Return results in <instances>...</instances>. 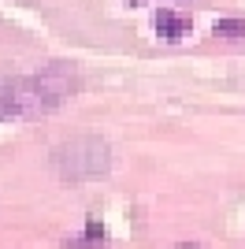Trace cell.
<instances>
[{
    "mask_svg": "<svg viewBox=\"0 0 245 249\" xmlns=\"http://www.w3.org/2000/svg\"><path fill=\"white\" fill-rule=\"evenodd\" d=\"M156 34L167 37V41H182L186 34H190V15L171 11V8H160L156 11Z\"/></svg>",
    "mask_w": 245,
    "mask_h": 249,
    "instance_id": "cell-3",
    "label": "cell"
},
{
    "mask_svg": "<svg viewBox=\"0 0 245 249\" xmlns=\"http://www.w3.org/2000/svg\"><path fill=\"white\" fill-rule=\"evenodd\" d=\"M52 167L60 171V178H101L108 175L112 167V156H108V145L101 138H74V142H63L56 153H52Z\"/></svg>",
    "mask_w": 245,
    "mask_h": 249,
    "instance_id": "cell-2",
    "label": "cell"
},
{
    "mask_svg": "<svg viewBox=\"0 0 245 249\" xmlns=\"http://www.w3.org/2000/svg\"><path fill=\"white\" fill-rule=\"evenodd\" d=\"M74 93H78V74L67 67H45L34 74H0V123L49 115Z\"/></svg>",
    "mask_w": 245,
    "mask_h": 249,
    "instance_id": "cell-1",
    "label": "cell"
},
{
    "mask_svg": "<svg viewBox=\"0 0 245 249\" xmlns=\"http://www.w3.org/2000/svg\"><path fill=\"white\" fill-rule=\"evenodd\" d=\"M104 242H108V238H104V227L89 223V227L82 231V238H71L67 246H74V249H78V246H104Z\"/></svg>",
    "mask_w": 245,
    "mask_h": 249,
    "instance_id": "cell-4",
    "label": "cell"
},
{
    "mask_svg": "<svg viewBox=\"0 0 245 249\" xmlns=\"http://www.w3.org/2000/svg\"><path fill=\"white\" fill-rule=\"evenodd\" d=\"M245 34V19H219L215 22V37H242Z\"/></svg>",
    "mask_w": 245,
    "mask_h": 249,
    "instance_id": "cell-5",
    "label": "cell"
}]
</instances>
